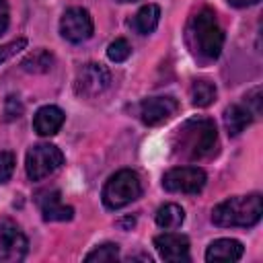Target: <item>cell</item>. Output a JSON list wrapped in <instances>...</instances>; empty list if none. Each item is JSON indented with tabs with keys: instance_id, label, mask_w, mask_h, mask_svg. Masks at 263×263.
<instances>
[{
	"instance_id": "cell-1",
	"label": "cell",
	"mask_w": 263,
	"mask_h": 263,
	"mask_svg": "<svg viewBox=\"0 0 263 263\" xmlns=\"http://www.w3.org/2000/svg\"><path fill=\"white\" fill-rule=\"evenodd\" d=\"M218 129L210 117L187 119L173 136V154L183 160H203L216 152Z\"/></svg>"
},
{
	"instance_id": "cell-2",
	"label": "cell",
	"mask_w": 263,
	"mask_h": 263,
	"mask_svg": "<svg viewBox=\"0 0 263 263\" xmlns=\"http://www.w3.org/2000/svg\"><path fill=\"white\" fill-rule=\"evenodd\" d=\"M185 39L193 55H197L203 62L216 60L224 45V33L218 25L214 10L201 8L199 12H195L187 25Z\"/></svg>"
},
{
	"instance_id": "cell-3",
	"label": "cell",
	"mask_w": 263,
	"mask_h": 263,
	"mask_svg": "<svg viewBox=\"0 0 263 263\" xmlns=\"http://www.w3.org/2000/svg\"><path fill=\"white\" fill-rule=\"evenodd\" d=\"M261 214H263V201L259 193L236 195L224 199L212 210V222L222 228H232V226L249 228L261 220Z\"/></svg>"
},
{
	"instance_id": "cell-4",
	"label": "cell",
	"mask_w": 263,
	"mask_h": 263,
	"mask_svg": "<svg viewBox=\"0 0 263 263\" xmlns=\"http://www.w3.org/2000/svg\"><path fill=\"white\" fill-rule=\"evenodd\" d=\"M142 195V183L138 173L123 168L109 177L103 187V203L109 210H119Z\"/></svg>"
},
{
	"instance_id": "cell-5",
	"label": "cell",
	"mask_w": 263,
	"mask_h": 263,
	"mask_svg": "<svg viewBox=\"0 0 263 263\" xmlns=\"http://www.w3.org/2000/svg\"><path fill=\"white\" fill-rule=\"evenodd\" d=\"M64 162V154L53 144H37L27 152L25 168L31 181H41L55 173Z\"/></svg>"
},
{
	"instance_id": "cell-6",
	"label": "cell",
	"mask_w": 263,
	"mask_h": 263,
	"mask_svg": "<svg viewBox=\"0 0 263 263\" xmlns=\"http://www.w3.org/2000/svg\"><path fill=\"white\" fill-rule=\"evenodd\" d=\"M208 177L199 166H175L164 173L162 187L171 193H199Z\"/></svg>"
},
{
	"instance_id": "cell-7",
	"label": "cell",
	"mask_w": 263,
	"mask_h": 263,
	"mask_svg": "<svg viewBox=\"0 0 263 263\" xmlns=\"http://www.w3.org/2000/svg\"><path fill=\"white\" fill-rule=\"evenodd\" d=\"M111 82V74L109 70L103 66V64H84L78 74H76V80H74V90L78 97H84V99H92L97 95H101Z\"/></svg>"
},
{
	"instance_id": "cell-8",
	"label": "cell",
	"mask_w": 263,
	"mask_h": 263,
	"mask_svg": "<svg viewBox=\"0 0 263 263\" xmlns=\"http://www.w3.org/2000/svg\"><path fill=\"white\" fill-rule=\"evenodd\" d=\"M92 16L86 8L80 6H72L64 12L62 21H60V33L64 39H68L70 43H82L92 35Z\"/></svg>"
},
{
	"instance_id": "cell-9",
	"label": "cell",
	"mask_w": 263,
	"mask_h": 263,
	"mask_svg": "<svg viewBox=\"0 0 263 263\" xmlns=\"http://www.w3.org/2000/svg\"><path fill=\"white\" fill-rule=\"evenodd\" d=\"M29 251V240L21 228L8 220L0 222V263L23 261Z\"/></svg>"
},
{
	"instance_id": "cell-10",
	"label": "cell",
	"mask_w": 263,
	"mask_h": 263,
	"mask_svg": "<svg viewBox=\"0 0 263 263\" xmlns=\"http://www.w3.org/2000/svg\"><path fill=\"white\" fill-rule=\"evenodd\" d=\"M179 111V103L173 97H150L140 105V119L146 125H160Z\"/></svg>"
},
{
	"instance_id": "cell-11",
	"label": "cell",
	"mask_w": 263,
	"mask_h": 263,
	"mask_svg": "<svg viewBox=\"0 0 263 263\" xmlns=\"http://www.w3.org/2000/svg\"><path fill=\"white\" fill-rule=\"evenodd\" d=\"M154 247L164 261H189V238L179 232H164L154 238Z\"/></svg>"
},
{
	"instance_id": "cell-12",
	"label": "cell",
	"mask_w": 263,
	"mask_h": 263,
	"mask_svg": "<svg viewBox=\"0 0 263 263\" xmlns=\"http://www.w3.org/2000/svg\"><path fill=\"white\" fill-rule=\"evenodd\" d=\"M37 203H39V210H41V216L45 222H66V220L74 218V208H70L62 201V195L58 189L39 193Z\"/></svg>"
},
{
	"instance_id": "cell-13",
	"label": "cell",
	"mask_w": 263,
	"mask_h": 263,
	"mask_svg": "<svg viewBox=\"0 0 263 263\" xmlns=\"http://www.w3.org/2000/svg\"><path fill=\"white\" fill-rule=\"evenodd\" d=\"M64 119H66V115H64V111H62L60 107H55V105H45V107H41V109L35 113V117H33V127H35V132H37L39 136H53V134H58L60 127L64 125Z\"/></svg>"
},
{
	"instance_id": "cell-14",
	"label": "cell",
	"mask_w": 263,
	"mask_h": 263,
	"mask_svg": "<svg viewBox=\"0 0 263 263\" xmlns=\"http://www.w3.org/2000/svg\"><path fill=\"white\" fill-rule=\"evenodd\" d=\"M242 245L234 238H218L205 251V261L210 263H230L242 257Z\"/></svg>"
},
{
	"instance_id": "cell-15",
	"label": "cell",
	"mask_w": 263,
	"mask_h": 263,
	"mask_svg": "<svg viewBox=\"0 0 263 263\" xmlns=\"http://www.w3.org/2000/svg\"><path fill=\"white\" fill-rule=\"evenodd\" d=\"M253 119H255V115L245 103L242 105H230L224 111V125H226L228 136H238L245 127L251 125Z\"/></svg>"
},
{
	"instance_id": "cell-16",
	"label": "cell",
	"mask_w": 263,
	"mask_h": 263,
	"mask_svg": "<svg viewBox=\"0 0 263 263\" xmlns=\"http://www.w3.org/2000/svg\"><path fill=\"white\" fill-rule=\"evenodd\" d=\"M158 23H160V8L156 4H146L136 12V16L132 21V27H134L136 33L148 35L158 27Z\"/></svg>"
},
{
	"instance_id": "cell-17",
	"label": "cell",
	"mask_w": 263,
	"mask_h": 263,
	"mask_svg": "<svg viewBox=\"0 0 263 263\" xmlns=\"http://www.w3.org/2000/svg\"><path fill=\"white\" fill-rule=\"evenodd\" d=\"M183 220H185V212H183V208L177 205V203H164V205H160L158 212H156V224H158L160 228H164V230H175V228H179V226L183 224Z\"/></svg>"
},
{
	"instance_id": "cell-18",
	"label": "cell",
	"mask_w": 263,
	"mask_h": 263,
	"mask_svg": "<svg viewBox=\"0 0 263 263\" xmlns=\"http://www.w3.org/2000/svg\"><path fill=\"white\" fill-rule=\"evenodd\" d=\"M53 66V55L47 51V49H37L33 53H29L23 62H21V68L25 72H31V74H43V72H49Z\"/></svg>"
},
{
	"instance_id": "cell-19",
	"label": "cell",
	"mask_w": 263,
	"mask_h": 263,
	"mask_svg": "<svg viewBox=\"0 0 263 263\" xmlns=\"http://www.w3.org/2000/svg\"><path fill=\"white\" fill-rule=\"evenodd\" d=\"M216 101V86L210 80H195L191 84V103L195 107H210Z\"/></svg>"
},
{
	"instance_id": "cell-20",
	"label": "cell",
	"mask_w": 263,
	"mask_h": 263,
	"mask_svg": "<svg viewBox=\"0 0 263 263\" xmlns=\"http://www.w3.org/2000/svg\"><path fill=\"white\" fill-rule=\"evenodd\" d=\"M86 261H117L119 259V247L115 242H105L95 247L86 257Z\"/></svg>"
},
{
	"instance_id": "cell-21",
	"label": "cell",
	"mask_w": 263,
	"mask_h": 263,
	"mask_svg": "<svg viewBox=\"0 0 263 263\" xmlns=\"http://www.w3.org/2000/svg\"><path fill=\"white\" fill-rule=\"evenodd\" d=\"M107 55H109V60L115 62V64L125 62V60L132 55V45L127 43V39L119 37V39H115V41L109 43V47H107Z\"/></svg>"
},
{
	"instance_id": "cell-22",
	"label": "cell",
	"mask_w": 263,
	"mask_h": 263,
	"mask_svg": "<svg viewBox=\"0 0 263 263\" xmlns=\"http://www.w3.org/2000/svg\"><path fill=\"white\" fill-rule=\"evenodd\" d=\"M14 171V154L8 150L0 152V183H6Z\"/></svg>"
},
{
	"instance_id": "cell-23",
	"label": "cell",
	"mask_w": 263,
	"mask_h": 263,
	"mask_svg": "<svg viewBox=\"0 0 263 263\" xmlns=\"http://www.w3.org/2000/svg\"><path fill=\"white\" fill-rule=\"evenodd\" d=\"M245 105L253 111V115H255V117L261 113V88H259V86H257V88H253V90L245 97Z\"/></svg>"
},
{
	"instance_id": "cell-24",
	"label": "cell",
	"mask_w": 263,
	"mask_h": 263,
	"mask_svg": "<svg viewBox=\"0 0 263 263\" xmlns=\"http://www.w3.org/2000/svg\"><path fill=\"white\" fill-rule=\"evenodd\" d=\"M27 45V41L25 39H16V41H10V43H6V45H0V62H4V60H8L10 55H14L18 49H23Z\"/></svg>"
},
{
	"instance_id": "cell-25",
	"label": "cell",
	"mask_w": 263,
	"mask_h": 263,
	"mask_svg": "<svg viewBox=\"0 0 263 263\" xmlns=\"http://www.w3.org/2000/svg\"><path fill=\"white\" fill-rule=\"evenodd\" d=\"M21 113H23V105L18 103V99H16V97H8V99H6V111H4L6 119L10 121V119H14V117H21Z\"/></svg>"
},
{
	"instance_id": "cell-26",
	"label": "cell",
	"mask_w": 263,
	"mask_h": 263,
	"mask_svg": "<svg viewBox=\"0 0 263 263\" xmlns=\"http://www.w3.org/2000/svg\"><path fill=\"white\" fill-rule=\"evenodd\" d=\"M8 23H10V10H8V4H6V0H0V35L8 29Z\"/></svg>"
},
{
	"instance_id": "cell-27",
	"label": "cell",
	"mask_w": 263,
	"mask_h": 263,
	"mask_svg": "<svg viewBox=\"0 0 263 263\" xmlns=\"http://www.w3.org/2000/svg\"><path fill=\"white\" fill-rule=\"evenodd\" d=\"M261 0H228V4H232V6H236V8H247V6H255V4H259Z\"/></svg>"
},
{
	"instance_id": "cell-28",
	"label": "cell",
	"mask_w": 263,
	"mask_h": 263,
	"mask_svg": "<svg viewBox=\"0 0 263 263\" xmlns=\"http://www.w3.org/2000/svg\"><path fill=\"white\" fill-rule=\"evenodd\" d=\"M117 2H138V0H117Z\"/></svg>"
}]
</instances>
